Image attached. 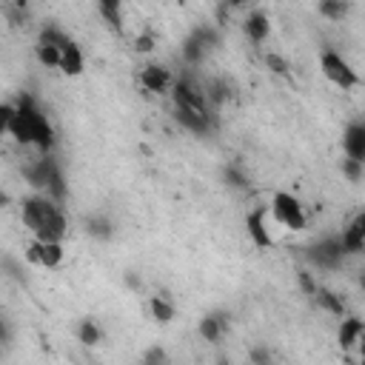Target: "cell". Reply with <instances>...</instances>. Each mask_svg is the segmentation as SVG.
Here are the masks:
<instances>
[{
    "instance_id": "cell-6",
    "label": "cell",
    "mask_w": 365,
    "mask_h": 365,
    "mask_svg": "<svg viewBox=\"0 0 365 365\" xmlns=\"http://www.w3.org/2000/svg\"><path fill=\"white\" fill-rule=\"evenodd\" d=\"M268 211H271L274 220H277L279 225H285L288 231H302V228H305V211H302L299 200H297L294 194H288V191H277Z\"/></svg>"
},
{
    "instance_id": "cell-26",
    "label": "cell",
    "mask_w": 365,
    "mask_h": 365,
    "mask_svg": "<svg viewBox=\"0 0 365 365\" xmlns=\"http://www.w3.org/2000/svg\"><path fill=\"white\" fill-rule=\"evenodd\" d=\"M251 365H274V354L265 348V345H254L251 354H248Z\"/></svg>"
},
{
    "instance_id": "cell-17",
    "label": "cell",
    "mask_w": 365,
    "mask_h": 365,
    "mask_svg": "<svg viewBox=\"0 0 365 365\" xmlns=\"http://www.w3.org/2000/svg\"><path fill=\"white\" fill-rule=\"evenodd\" d=\"M225 331H228V314H222V311L205 314V317L200 319V334H202V339H208V342H220Z\"/></svg>"
},
{
    "instance_id": "cell-5",
    "label": "cell",
    "mask_w": 365,
    "mask_h": 365,
    "mask_svg": "<svg viewBox=\"0 0 365 365\" xmlns=\"http://www.w3.org/2000/svg\"><path fill=\"white\" fill-rule=\"evenodd\" d=\"M319 68H322V74H325L334 86H339L342 91L359 86V74L351 68V63L342 60V54H336V51H331V48L322 51V57H319Z\"/></svg>"
},
{
    "instance_id": "cell-33",
    "label": "cell",
    "mask_w": 365,
    "mask_h": 365,
    "mask_svg": "<svg viewBox=\"0 0 365 365\" xmlns=\"http://www.w3.org/2000/svg\"><path fill=\"white\" fill-rule=\"evenodd\" d=\"M9 342V325H6V319L0 317V348Z\"/></svg>"
},
{
    "instance_id": "cell-2",
    "label": "cell",
    "mask_w": 365,
    "mask_h": 365,
    "mask_svg": "<svg viewBox=\"0 0 365 365\" xmlns=\"http://www.w3.org/2000/svg\"><path fill=\"white\" fill-rule=\"evenodd\" d=\"M23 222L40 242H63V237L68 231L63 208L43 194L23 200Z\"/></svg>"
},
{
    "instance_id": "cell-16",
    "label": "cell",
    "mask_w": 365,
    "mask_h": 365,
    "mask_svg": "<svg viewBox=\"0 0 365 365\" xmlns=\"http://www.w3.org/2000/svg\"><path fill=\"white\" fill-rule=\"evenodd\" d=\"M362 319L359 317H345L342 322H339V331H336V342H339V348L342 351H351V348H359V342H362Z\"/></svg>"
},
{
    "instance_id": "cell-24",
    "label": "cell",
    "mask_w": 365,
    "mask_h": 365,
    "mask_svg": "<svg viewBox=\"0 0 365 365\" xmlns=\"http://www.w3.org/2000/svg\"><path fill=\"white\" fill-rule=\"evenodd\" d=\"M348 11H351V3H342V0H325V3H319V14L328 17V20H342Z\"/></svg>"
},
{
    "instance_id": "cell-11",
    "label": "cell",
    "mask_w": 365,
    "mask_h": 365,
    "mask_svg": "<svg viewBox=\"0 0 365 365\" xmlns=\"http://www.w3.org/2000/svg\"><path fill=\"white\" fill-rule=\"evenodd\" d=\"M26 257H29L31 262L43 265V268H57V265L63 262V242H40V240H34V242L29 245Z\"/></svg>"
},
{
    "instance_id": "cell-23",
    "label": "cell",
    "mask_w": 365,
    "mask_h": 365,
    "mask_svg": "<svg viewBox=\"0 0 365 365\" xmlns=\"http://www.w3.org/2000/svg\"><path fill=\"white\" fill-rule=\"evenodd\" d=\"M77 339L83 345H97L103 339V331H100V325L94 319H80L77 322Z\"/></svg>"
},
{
    "instance_id": "cell-7",
    "label": "cell",
    "mask_w": 365,
    "mask_h": 365,
    "mask_svg": "<svg viewBox=\"0 0 365 365\" xmlns=\"http://www.w3.org/2000/svg\"><path fill=\"white\" fill-rule=\"evenodd\" d=\"M265 217H268V205H257L245 214V231H248V237L257 248H271L274 245V237L265 225Z\"/></svg>"
},
{
    "instance_id": "cell-31",
    "label": "cell",
    "mask_w": 365,
    "mask_h": 365,
    "mask_svg": "<svg viewBox=\"0 0 365 365\" xmlns=\"http://www.w3.org/2000/svg\"><path fill=\"white\" fill-rule=\"evenodd\" d=\"M134 48H137V51H151V48H154V34H151V31H143V34H137V40H134Z\"/></svg>"
},
{
    "instance_id": "cell-10",
    "label": "cell",
    "mask_w": 365,
    "mask_h": 365,
    "mask_svg": "<svg viewBox=\"0 0 365 365\" xmlns=\"http://www.w3.org/2000/svg\"><path fill=\"white\" fill-rule=\"evenodd\" d=\"M174 120H177L185 131H191V134H211V131H214V125H217V120H214V114H211V111L174 108Z\"/></svg>"
},
{
    "instance_id": "cell-18",
    "label": "cell",
    "mask_w": 365,
    "mask_h": 365,
    "mask_svg": "<svg viewBox=\"0 0 365 365\" xmlns=\"http://www.w3.org/2000/svg\"><path fill=\"white\" fill-rule=\"evenodd\" d=\"M314 299L319 302V308H325V311H328V314H334V317H342V314H345V302H342V297H339V294H334L331 288L317 285Z\"/></svg>"
},
{
    "instance_id": "cell-34",
    "label": "cell",
    "mask_w": 365,
    "mask_h": 365,
    "mask_svg": "<svg viewBox=\"0 0 365 365\" xmlns=\"http://www.w3.org/2000/svg\"><path fill=\"white\" fill-rule=\"evenodd\" d=\"M9 205V194L6 191H0V208H6Z\"/></svg>"
},
{
    "instance_id": "cell-25",
    "label": "cell",
    "mask_w": 365,
    "mask_h": 365,
    "mask_svg": "<svg viewBox=\"0 0 365 365\" xmlns=\"http://www.w3.org/2000/svg\"><path fill=\"white\" fill-rule=\"evenodd\" d=\"M222 180H225L231 188H237V191H245V188H248V177H245V171H242L240 165H234V163L222 168Z\"/></svg>"
},
{
    "instance_id": "cell-15",
    "label": "cell",
    "mask_w": 365,
    "mask_h": 365,
    "mask_svg": "<svg viewBox=\"0 0 365 365\" xmlns=\"http://www.w3.org/2000/svg\"><path fill=\"white\" fill-rule=\"evenodd\" d=\"M242 31H245V37H248L251 43H262V40L271 34L268 14H265V11H259V9L248 11V14H245V20H242Z\"/></svg>"
},
{
    "instance_id": "cell-13",
    "label": "cell",
    "mask_w": 365,
    "mask_h": 365,
    "mask_svg": "<svg viewBox=\"0 0 365 365\" xmlns=\"http://www.w3.org/2000/svg\"><path fill=\"white\" fill-rule=\"evenodd\" d=\"M60 71L63 74H68V77H77L80 71H83V51H80V46L66 34L63 40H60Z\"/></svg>"
},
{
    "instance_id": "cell-9",
    "label": "cell",
    "mask_w": 365,
    "mask_h": 365,
    "mask_svg": "<svg viewBox=\"0 0 365 365\" xmlns=\"http://www.w3.org/2000/svg\"><path fill=\"white\" fill-rule=\"evenodd\" d=\"M140 83H143L145 91L165 94V91H171L174 77H171V71H168L165 66H160V63H148V66H143V71H140Z\"/></svg>"
},
{
    "instance_id": "cell-28",
    "label": "cell",
    "mask_w": 365,
    "mask_h": 365,
    "mask_svg": "<svg viewBox=\"0 0 365 365\" xmlns=\"http://www.w3.org/2000/svg\"><path fill=\"white\" fill-rule=\"evenodd\" d=\"M143 365H168V359H165V351H163L160 345L148 348V351H145V356H143Z\"/></svg>"
},
{
    "instance_id": "cell-14",
    "label": "cell",
    "mask_w": 365,
    "mask_h": 365,
    "mask_svg": "<svg viewBox=\"0 0 365 365\" xmlns=\"http://www.w3.org/2000/svg\"><path fill=\"white\" fill-rule=\"evenodd\" d=\"M339 242L345 248V254H362V242H365V214H356L348 228L339 234Z\"/></svg>"
},
{
    "instance_id": "cell-1",
    "label": "cell",
    "mask_w": 365,
    "mask_h": 365,
    "mask_svg": "<svg viewBox=\"0 0 365 365\" xmlns=\"http://www.w3.org/2000/svg\"><path fill=\"white\" fill-rule=\"evenodd\" d=\"M11 108L14 111H11L9 134L14 137V143L37 145L43 154H48L54 148V128H51L48 117L40 111V106L34 103V97L31 94H20Z\"/></svg>"
},
{
    "instance_id": "cell-12",
    "label": "cell",
    "mask_w": 365,
    "mask_h": 365,
    "mask_svg": "<svg viewBox=\"0 0 365 365\" xmlns=\"http://www.w3.org/2000/svg\"><path fill=\"white\" fill-rule=\"evenodd\" d=\"M342 148H345L348 160L365 163V123H359V120L348 123V128L342 134Z\"/></svg>"
},
{
    "instance_id": "cell-4",
    "label": "cell",
    "mask_w": 365,
    "mask_h": 365,
    "mask_svg": "<svg viewBox=\"0 0 365 365\" xmlns=\"http://www.w3.org/2000/svg\"><path fill=\"white\" fill-rule=\"evenodd\" d=\"M217 43H220V31H217L211 23L197 26V29L185 37V43H182V60L191 63V66H197V63L205 60V54H208Z\"/></svg>"
},
{
    "instance_id": "cell-20",
    "label": "cell",
    "mask_w": 365,
    "mask_h": 365,
    "mask_svg": "<svg viewBox=\"0 0 365 365\" xmlns=\"http://www.w3.org/2000/svg\"><path fill=\"white\" fill-rule=\"evenodd\" d=\"M148 308H151V317H154L160 325H168V322L174 319V305H171L165 297H160V294L148 299Z\"/></svg>"
},
{
    "instance_id": "cell-29",
    "label": "cell",
    "mask_w": 365,
    "mask_h": 365,
    "mask_svg": "<svg viewBox=\"0 0 365 365\" xmlns=\"http://www.w3.org/2000/svg\"><path fill=\"white\" fill-rule=\"evenodd\" d=\"M265 63H268V68H271V71H277V74H285V71H288L285 57H279V54H274V51H268V54H265Z\"/></svg>"
},
{
    "instance_id": "cell-27",
    "label": "cell",
    "mask_w": 365,
    "mask_h": 365,
    "mask_svg": "<svg viewBox=\"0 0 365 365\" xmlns=\"http://www.w3.org/2000/svg\"><path fill=\"white\" fill-rule=\"evenodd\" d=\"M342 174H345L351 182H359V180H362V163H356V160H342Z\"/></svg>"
},
{
    "instance_id": "cell-21",
    "label": "cell",
    "mask_w": 365,
    "mask_h": 365,
    "mask_svg": "<svg viewBox=\"0 0 365 365\" xmlns=\"http://www.w3.org/2000/svg\"><path fill=\"white\" fill-rule=\"evenodd\" d=\"M97 11L106 17L108 26H114V29L120 31V26H123V6H120L117 0H100V3H97Z\"/></svg>"
},
{
    "instance_id": "cell-8",
    "label": "cell",
    "mask_w": 365,
    "mask_h": 365,
    "mask_svg": "<svg viewBox=\"0 0 365 365\" xmlns=\"http://www.w3.org/2000/svg\"><path fill=\"white\" fill-rule=\"evenodd\" d=\"M57 171H63V168H60V165H57V160H54V157H48V154L37 157L34 163H29V165L23 168L26 180H29L34 188H40V191H46V188H48V182L54 180V174H57Z\"/></svg>"
},
{
    "instance_id": "cell-22",
    "label": "cell",
    "mask_w": 365,
    "mask_h": 365,
    "mask_svg": "<svg viewBox=\"0 0 365 365\" xmlns=\"http://www.w3.org/2000/svg\"><path fill=\"white\" fill-rule=\"evenodd\" d=\"M34 57H37L40 66H46V68H57V66H60V48L51 46V43H40V40H37Z\"/></svg>"
},
{
    "instance_id": "cell-19",
    "label": "cell",
    "mask_w": 365,
    "mask_h": 365,
    "mask_svg": "<svg viewBox=\"0 0 365 365\" xmlns=\"http://www.w3.org/2000/svg\"><path fill=\"white\" fill-rule=\"evenodd\" d=\"M86 231L91 237H97V240H111L114 237V222L108 217H103V214H91L86 220Z\"/></svg>"
},
{
    "instance_id": "cell-30",
    "label": "cell",
    "mask_w": 365,
    "mask_h": 365,
    "mask_svg": "<svg viewBox=\"0 0 365 365\" xmlns=\"http://www.w3.org/2000/svg\"><path fill=\"white\" fill-rule=\"evenodd\" d=\"M11 106L9 103H0V140H3V134H9V123H11Z\"/></svg>"
},
{
    "instance_id": "cell-32",
    "label": "cell",
    "mask_w": 365,
    "mask_h": 365,
    "mask_svg": "<svg viewBox=\"0 0 365 365\" xmlns=\"http://www.w3.org/2000/svg\"><path fill=\"white\" fill-rule=\"evenodd\" d=\"M297 279H299V288H302L305 294H311V297H314V291H317V282L311 279V274H308V271H297Z\"/></svg>"
},
{
    "instance_id": "cell-3",
    "label": "cell",
    "mask_w": 365,
    "mask_h": 365,
    "mask_svg": "<svg viewBox=\"0 0 365 365\" xmlns=\"http://www.w3.org/2000/svg\"><path fill=\"white\" fill-rule=\"evenodd\" d=\"M305 259H308L311 265L322 268V271H334V268H339L342 259H345V248H342V242H339V234L322 237L319 242L308 245V248H305Z\"/></svg>"
}]
</instances>
